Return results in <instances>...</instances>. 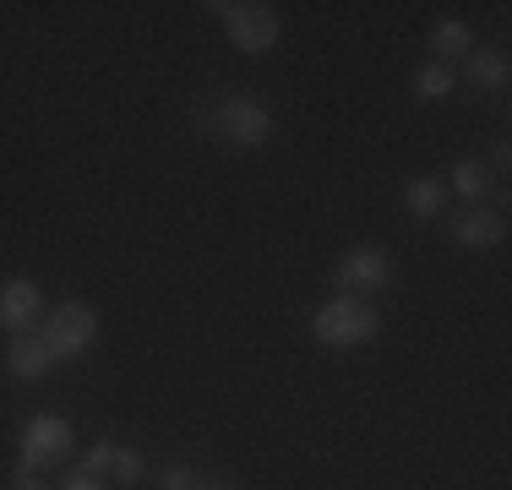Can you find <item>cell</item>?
<instances>
[{"label":"cell","instance_id":"cell-14","mask_svg":"<svg viewBox=\"0 0 512 490\" xmlns=\"http://www.w3.org/2000/svg\"><path fill=\"white\" fill-rule=\"evenodd\" d=\"M458 77L453 66H442V60H425L420 71H414V98H425V104H436V98H453Z\"/></svg>","mask_w":512,"mask_h":490},{"label":"cell","instance_id":"cell-15","mask_svg":"<svg viewBox=\"0 0 512 490\" xmlns=\"http://www.w3.org/2000/svg\"><path fill=\"white\" fill-rule=\"evenodd\" d=\"M142 474H148V463H142V452H137V447H115V463H109V480H120V485H137Z\"/></svg>","mask_w":512,"mask_h":490},{"label":"cell","instance_id":"cell-17","mask_svg":"<svg viewBox=\"0 0 512 490\" xmlns=\"http://www.w3.org/2000/svg\"><path fill=\"white\" fill-rule=\"evenodd\" d=\"M158 490H197V474H191V469H164Z\"/></svg>","mask_w":512,"mask_h":490},{"label":"cell","instance_id":"cell-11","mask_svg":"<svg viewBox=\"0 0 512 490\" xmlns=\"http://www.w3.org/2000/svg\"><path fill=\"white\" fill-rule=\"evenodd\" d=\"M404 213L409 218H442L447 213V180H436V175H414L404 180Z\"/></svg>","mask_w":512,"mask_h":490},{"label":"cell","instance_id":"cell-6","mask_svg":"<svg viewBox=\"0 0 512 490\" xmlns=\"http://www.w3.org/2000/svg\"><path fill=\"white\" fill-rule=\"evenodd\" d=\"M39 333L55 349V360H77V354H88L93 338H99V311L82 305V300H66V305L50 311V322H44Z\"/></svg>","mask_w":512,"mask_h":490},{"label":"cell","instance_id":"cell-8","mask_svg":"<svg viewBox=\"0 0 512 490\" xmlns=\"http://www.w3.org/2000/svg\"><path fill=\"white\" fill-rule=\"evenodd\" d=\"M55 365H60V360H55L50 343H44L39 327H33V333H17V338L6 343V371L17 376V382H44Z\"/></svg>","mask_w":512,"mask_h":490},{"label":"cell","instance_id":"cell-3","mask_svg":"<svg viewBox=\"0 0 512 490\" xmlns=\"http://www.w3.org/2000/svg\"><path fill=\"white\" fill-rule=\"evenodd\" d=\"M207 11L224 22L229 44L246 49V55H267V49L278 44V33H284L278 28V11L262 6V0H213Z\"/></svg>","mask_w":512,"mask_h":490},{"label":"cell","instance_id":"cell-20","mask_svg":"<svg viewBox=\"0 0 512 490\" xmlns=\"http://www.w3.org/2000/svg\"><path fill=\"white\" fill-rule=\"evenodd\" d=\"M485 169H491V175H507V169H512V147L496 142V147H491V164H485Z\"/></svg>","mask_w":512,"mask_h":490},{"label":"cell","instance_id":"cell-7","mask_svg":"<svg viewBox=\"0 0 512 490\" xmlns=\"http://www.w3.org/2000/svg\"><path fill=\"white\" fill-rule=\"evenodd\" d=\"M39 316H44V289L33 284V278H6V284H0V327H6L11 338L33 333Z\"/></svg>","mask_w":512,"mask_h":490},{"label":"cell","instance_id":"cell-19","mask_svg":"<svg viewBox=\"0 0 512 490\" xmlns=\"http://www.w3.org/2000/svg\"><path fill=\"white\" fill-rule=\"evenodd\" d=\"M60 490H104V480H99V474H88V469H71Z\"/></svg>","mask_w":512,"mask_h":490},{"label":"cell","instance_id":"cell-2","mask_svg":"<svg viewBox=\"0 0 512 490\" xmlns=\"http://www.w3.org/2000/svg\"><path fill=\"white\" fill-rule=\"evenodd\" d=\"M202 131H213L218 142L240 147V153H251V147H267L273 137V115H267V104H256V98H224L218 109H202Z\"/></svg>","mask_w":512,"mask_h":490},{"label":"cell","instance_id":"cell-5","mask_svg":"<svg viewBox=\"0 0 512 490\" xmlns=\"http://www.w3.org/2000/svg\"><path fill=\"white\" fill-rule=\"evenodd\" d=\"M333 284H338V294H360V300L393 289V251H387V245H349V251L338 256Z\"/></svg>","mask_w":512,"mask_h":490},{"label":"cell","instance_id":"cell-1","mask_svg":"<svg viewBox=\"0 0 512 490\" xmlns=\"http://www.w3.org/2000/svg\"><path fill=\"white\" fill-rule=\"evenodd\" d=\"M382 333V311L360 294H333L322 311L311 316V338L327 343V349H360Z\"/></svg>","mask_w":512,"mask_h":490},{"label":"cell","instance_id":"cell-18","mask_svg":"<svg viewBox=\"0 0 512 490\" xmlns=\"http://www.w3.org/2000/svg\"><path fill=\"white\" fill-rule=\"evenodd\" d=\"M11 490H50V480H44L39 469H17L11 474Z\"/></svg>","mask_w":512,"mask_h":490},{"label":"cell","instance_id":"cell-4","mask_svg":"<svg viewBox=\"0 0 512 490\" xmlns=\"http://www.w3.org/2000/svg\"><path fill=\"white\" fill-rule=\"evenodd\" d=\"M71 447H77V431H71V420H60V414H33L28 425H22L17 436V469H55V463L71 458Z\"/></svg>","mask_w":512,"mask_h":490},{"label":"cell","instance_id":"cell-10","mask_svg":"<svg viewBox=\"0 0 512 490\" xmlns=\"http://www.w3.org/2000/svg\"><path fill=\"white\" fill-rule=\"evenodd\" d=\"M507 77H512V66H507L502 49H469V55H463V82H469V88L502 93Z\"/></svg>","mask_w":512,"mask_h":490},{"label":"cell","instance_id":"cell-9","mask_svg":"<svg viewBox=\"0 0 512 490\" xmlns=\"http://www.w3.org/2000/svg\"><path fill=\"white\" fill-rule=\"evenodd\" d=\"M453 240L463 245V251H491V245H502L507 240L502 207H463V213L453 218Z\"/></svg>","mask_w":512,"mask_h":490},{"label":"cell","instance_id":"cell-21","mask_svg":"<svg viewBox=\"0 0 512 490\" xmlns=\"http://www.w3.org/2000/svg\"><path fill=\"white\" fill-rule=\"evenodd\" d=\"M197 490H235V485H224V480H197Z\"/></svg>","mask_w":512,"mask_h":490},{"label":"cell","instance_id":"cell-12","mask_svg":"<svg viewBox=\"0 0 512 490\" xmlns=\"http://www.w3.org/2000/svg\"><path fill=\"white\" fill-rule=\"evenodd\" d=\"M469 49H474V28H469V22H458V17H442V22L431 28V55L442 60V66H447L453 55L463 60Z\"/></svg>","mask_w":512,"mask_h":490},{"label":"cell","instance_id":"cell-13","mask_svg":"<svg viewBox=\"0 0 512 490\" xmlns=\"http://www.w3.org/2000/svg\"><path fill=\"white\" fill-rule=\"evenodd\" d=\"M447 191H458L469 207H480V196L491 191V169H485L480 158H463V164H453V180H447Z\"/></svg>","mask_w":512,"mask_h":490},{"label":"cell","instance_id":"cell-16","mask_svg":"<svg viewBox=\"0 0 512 490\" xmlns=\"http://www.w3.org/2000/svg\"><path fill=\"white\" fill-rule=\"evenodd\" d=\"M109 463H115V441H93V447H88V463H82V469L99 474V480H109Z\"/></svg>","mask_w":512,"mask_h":490}]
</instances>
